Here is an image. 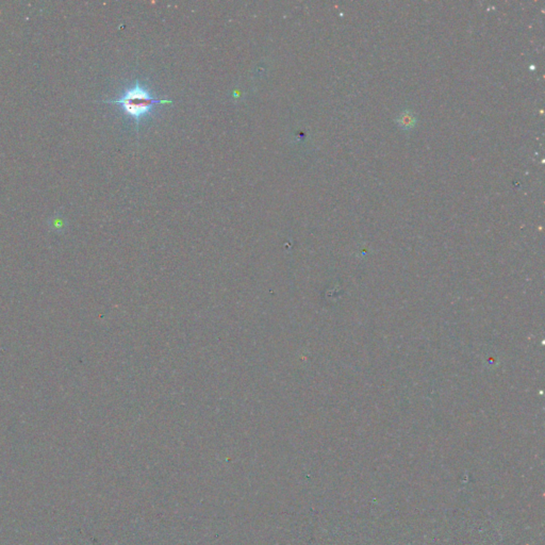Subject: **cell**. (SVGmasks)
Here are the masks:
<instances>
[{
  "instance_id": "2",
  "label": "cell",
  "mask_w": 545,
  "mask_h": 545,
  "mask_svg": "<svg viewBox=\"0 0 545 545\" xmlns=\"http://www.w3.org/2000/svg\"><path fill=\"white\" fill-rule=\"evenodd\" d=\"M401 120H402V125H403V126H405V127H410V126L412 125V122H413L414 119H413V117H412L410 114L406 113V114H404V115L402 116V119H401Z\"/></svg>"
},
{
  "instance_id": "1",
  "label": "cell",
  "mask_w": 545,
  "mask_h": 545,
  "mask_svg": "<svg viewBox=\"0 0 545 545\" xmlns=\"http://www.w3.org/2000/svg\"><path fill=\"white\" fill-rule=\"evenodd\" d=\"M104 103L119 106L123 112L135 120L136 130H139L141 119L150 114L154 107L159 105H171L170 101L153 97L138 80L135 81L133 86L121 95L120 98Z\"/></svg>"
}]
</instances>
